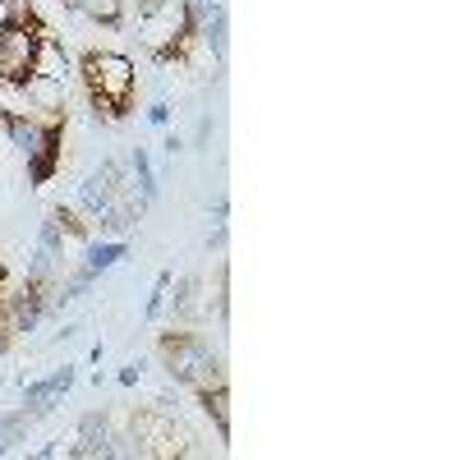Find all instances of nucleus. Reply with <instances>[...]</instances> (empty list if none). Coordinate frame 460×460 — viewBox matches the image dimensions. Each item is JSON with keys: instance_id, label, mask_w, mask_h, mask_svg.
I'll return each mask as SVG.
<instances>
[{"instance_id": "nucleus-12", "label": "nucleus", "mask_w": 460, "mask_h": 460, "mask_svg": "<svg viewBox=\"0 0 460 460\" xmlns=\"http://www.w3.org/2000/svg\"><path fill=\"white\" fill-rule=\"evenodd\" d=\"M0 120H5V129H10L14 147L28 157V152L37 147V138H42V125H37L32 115H23V111H0Z\"/></svg>"}, {"instance_id": "nucleus-11", "label": "nucleus", "mask_w": 460, "mask_h": 460, "mask_svg": "<svg viewBox=\"0 0 460 460\" xmlns=\"http://www.w3.org/2000/svg\"><path fill=\"white\" fill-rule=\"evenodd\" d=\"M199 401L217 419V438L226 442L230 438V392H226V382H208V387H199Z\"/></svg>"}, {"instance_id": "nucleus-10", "label": "nucleus", "mask_w": 460, "mask_h": 460, "mask_svg": "<svg viewBox=\"0 0 460 460\" xmlns=\"http://www.w3.org/2000/svg\"><path fill=\"white\" fill-rule=\"evenodd\" d=\"M69 387H74V368H56L51 377L32 382V387L23 392V405H28V410H47V401L60 396V392H69Z\"/></svg>"}, {"instance_id": "nucleus-9", "label": "nucleus", "mask_w": 460, "mask_h": 460, "mask_svg": "<svg viewBox=\"0 0 460 460\" xmlns=\"http://www.w3.org/2000/svg\"><path fill=\"white\" fill-rule=\"evenodd\" d=\"M74 456H115L111 429H106L102 414H88L84 424H79V447H74Z\"/></svg>"}, {"instance_id": "nucleus-2", "label": "nucleus", "mask_w": 460, "mask_h": 460, "mask_svg": "<svg viewBox=\"0 0 460 460\" xmlns=\"http://www.w3.org/2000/svg\"><path fill=\"white\" fill-rule=\"evenodd\" d=\"M42 23H37V14H19L10 19L5 28H0V79L23 88L32 79V65H37V47H42Z\"/></svg>"}, {"instance_id": "nucleus-8", "label": "nucleus", "mask_w": 460, "mask_h": 460, "mask_svg": "<svg viewBox=\"0 0 460 460\" xmlns=\"http://www.w3.org/2000/svg\"><path fill=\"white\" fill-rule=\"evenodd\" d=\"M32 74H42V79H56V84H69V56H65V47L56 42L51 32H42V47H37V65H32Z\"/></svg>"}, {"instance_id": "nucleus-17", "label": "nucleus", "mask_w": 460, "mask_h": 460, "mask_svg": "<svg viewBox=\"0 0 460 460\" xmlns=\"http://www.w3.org/2000/svg\"><path fill=\"white\" fill-rule=\"evenodd\" d=\"M166 286H171V277L162 272V277H157V286H152V295H147V309H143V318H157V314H162V295H166Z\"/></svg>"}, {"instance_id": "nucleus-14", "label": "nucleus", "mask_w": 460, "mask_h": 460, "mask_svg": "<svg viewBox=\"0 0 460 460\" xmlns=\"http://www.w3.org/2000/svg\"><path fill=\"white\" fill-rule=\"evenodd\" d=\"M129 249L120 244V240H111V244H93L88 249V272L97 277V272H106V267H115V262H120Z\"/></svg>"}, {"instance_id": "nucleus-1", "label": "nucleus", "mask_w": 460, "mask_h": 460, "mask_svg": "<svg viewBox=\"0 0 460 460\" xmlns=\"http://www.w3.org/2000/svg\"><path fill=\"white\" fill-rule=\"evenodd\" d=\"M79 74H84L93 111L106 115V120H120V115L134 106V60L129 56H120V51H88Z\"/></svg>"}, {"instance_id": "nucleus-18", "label": "nucleus", "mask_w": 460, "mask_h": 460, "mask_svg": "<svg viewBox=\"0 0 460 460\" xmlns=\"http://www.w3.org/2000/svg\"><path fill=\"white\" fill-rule=\"evenodd\" d=\"M19 424H23L19 414H0V456H5V447L19 438Z\"/></svg>"}, {"instance_id": "nucleus-5", "label": "nucleus", "mask_w": 460, "mask_h": 460, "mask_svg": "<svg viewBox=\"0 0 460 460\" xmlns=\"http://www.w3.org/2000/svg\"><path fill=\"white\" fill-rule=\"evenodd\" d=\"M42 309H47V286L37 281V277H28V286L5 304V314H10V332H32V327H37V318H42Z\"/></svg>"}, {"instance_id": "nucleus-16", "label": "nucleus", "mask_w": 460, "mask_h": 460, "mask_svg": "<svg viewBox=\"0 0 460 460\" xmlns=\"http://www.w3.org/2000/svg\"><path fill=\"white\" fill-rule=\"evenodd\" d=\"M208 42H212L217 60H226V14L221 10H212V19H208Z\"/></svg>"}, {"instance_id": "nucleus-19", "label": "nucleus", "mask_w": 460, "mask_h": 460, "mask_svg": "<svg viewBox=\"0 0 460 460\" xmlns=\"http://www.w3.org/2000/svg\"><path fill=\"white\" fill-rule=\"evenodd\" d=\"M51 217H56V226L65 230V235H79V240H84V221H79V217H74V212H65V208H56Z\"/></svg>"}, {"instance_id": "nucleus-4", "label": "nucleus", "mask_w": 460, "mask_h": 460, "mask_svg": "<svg viewBox=\"0 0 460 460\" xmlns=\"http://www.w3.org/2000/svg\"><path fill=\"white\" fill-rule=\"evenodd\" d=\"M60 143H65V115H51L42 125V138L28 152V180L32 184H47L60 171Z\"/></svg>"}, {"instance_id": "nucleus-3", "label": "nucleus", "mask_w": 460, "mask_h": 460, "mask_svg": "<svg viewBox=\"0 0 460 460\" xmlns=\"http://www.w3.org/2000/svg\"><path fill=\"white\" fill-rule=\"evenodd\" d=\"M162 359H166V368H171L180 382H189L194 392L208 387V382H226L217 355L208 350L199 336H189V332H175V327H171V332L162 336Z\"/></svg>"}, {"instance_id": "nucleus-15", "label": "nucleus", "mask_w": 460, "mask_h": 460, "mask_svg": "<svg viewBox=\"0 0 460 460\" xmlns=\"http://www.w3.org/2000/svg\"><path fill=\"white\" fill-rule=\"evenodd\" d=\"M134 175H138V184H143V203H152V199H157V180H152V162H147L143 147L134 152Z\"/></svg>"}, {"instance_id": "nucleus-20", "label": "nucleus", "mask_w": 460, "mask_h": 460, "mask_svg": "<svg viewBox=\"0 0 460 460\" xmlns=\"http://www.w3.org/2000/svg\"><path fill=\"white\" fill-rule=\"evenodd\" d=\"M42 249H47V253H56V249H60V226H56V217H47V221H42Z\"/></svg>"}, {"instance_id": "nucleus-6", "label": "nucleus", "mask_w": 460, "mask_h": 460, "mask_svg": "<svg viewBox=\"0 0 460 460\" xmlns=\"http://www.w3.org/2000/svg\"><path fill=\"white\" fill-rule=\"evenodd\" d=\"M115 189H120V162H106V166L93 171L88 184H84V208H88L93 217H102V212L111 208V199H115Z\"/></svg>"}, {"instance_id": "nucleus-13", "label": "nucleus", "mask_w": 460, "mask_h": 460, "mask_svg": "<svg viewBox=\"0 0 460 460\" xmlns=\"http://www.w3.org/2000/svg\"><path fill=\"white\" fill-rule=\"evenodd\" d=\"M69 5L84 10L97 23H120V14H125V0H69Z\"/></svg>"}, {"instance_id": "nucleus-21", "label": "nucleus", "mask_w": 460, "mask_h": 460, "mask_svg": "<svg viewBox=\"0 0 460 460\" xmlns=\"http://www.w3.org/2000/svg\"><path fill=\"white\" fill-rule=\"evenodd\" d=\"M166 115H171V106H166V102H157V106L147 111V120H152V125H166Z\"/></svg>"}, {"instance_id": "nucleus-7", "label": "nucleus", "mask_w": 460, "mask_h": 460, "mask_svg": "<svg viewBox=\"0 0 460 460\" xmlns=\"http://www.w3.org/2000/svg\"><path fill=\"white\" fill-rule=\"evenodd\" d=\"M23 93H28V106L47 111V120H51V115H65L69 84H56V79H42V74H32V79L23 84Z\"/></svg>"}]
</instances>
